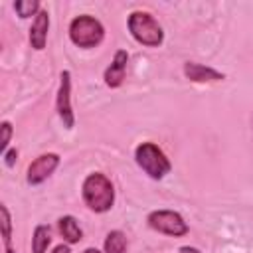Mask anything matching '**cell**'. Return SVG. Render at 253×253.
Segmentation results:
<instances>
[{
  "instance_id": "6da1fadb",
  "label": "cell",
  "mask_w": 253,
  "mask_h": 253,
  "mask_svg": "<svg viewBox=\"0 0 253 253\" xmlns=\"http://www.w3.org/2000/svg\"><path fill=\"white\" fill-rule=\"evenodd\" d=\"M81 196H83V202L89 210L97 211V213H103V211H109L113 208V202H115V190H113V184L111 180L101 174V172H93L89 174L85 180H83V186H81Z\"/></svg>"
},
{
  "instance_id": "7a4b0ae2",
  "label": "cell",
  "mask_w": 253,
  "mask_h": 253,
  "mask_svg": "<svg viewBox=\"0 0 253 253\" xmlns=\"http://www.w3.org/2000/svg\"><path fill=\"white\" fill-rule=\"evenodd\" d=\"M128 32L138 43L148 47H158L164 42V32L160 24L148 12H132L128 16Z\"/></svg>"
},
{
  "instance_id": "3957f363",
  "label": "cell",
  "mask_w": 253,
  "mask_h": 253,
  "mask_svg": "<svg viewBox=\"0 0 253 253\" xmlns=\"http://www.w3.org/2000/svg\"><path fill=\"white\" fill-rule=\"evenodd\" d=\"M105 28L103 24L93 16H77L69 24V38L79 47H95L103 42Z\"/></svg>"
},
{
  "instance_id": "277c9868",
  "label": "cell",
  "mask_w": 253,
  "mask_h": 253,
  "mask_svg": "<svg viewBox=\"0 0 253 253\" xmlns=\"http://www.w3.org/2000/svg\"><path fill=\"white\" fill-rule=\"evenodd\" d=\"M134 158L136 164L154 180L164 178L170 172V160L166 158V154L154 144V142H142L136 146L134 150Z\"/></svg>"
},
{
  "instance_id": "5b68a950",
  "label": "cell",
  "mask_w": 253,
  "mask_h": 253,
  "mask_svg": "<svg viewBox=\"0 0 253 253\" xmlns=\"http://www.w3.org/2000/svg\"><path fill=\"white\" fill-rule=\"evenodd\" d=\"M148 225L160 233H166V235H172V237H182L190 231L188 223L184 221V217L176 211H170V210H156V211H150L148 217H146Z\"/></svg>"
},
{
  "instance_id": "8992f818",
  "label": "cell",
  "mask_w": 253,
  "mask_h": 253,
  "mask_svg": "<svg viewBox=\"0 0 253 253\" xmlns=\"http://www.w3.org/2000/svg\"><path fill=\"white\" fill-rule=\"evenodd\" d=\"M57 115L63 123L65 128H73L75 125V117L71 111V73L69 71H61L59 75V89H57Z\"/></svg>"
},
{
  "instance_id": "52a82bcc",
  "label": "cell",
  "mask_w": 253,
  "mask_h": 253,
  "mask_svg": "<svg viewBox=\"0 0 253 253\" xmlns=\"http://www.w3.org/2000/svg\"><path fill=\"white\" fill-rule=\"evenodd\" d=\"M57 164H59V156H57L55 152H47V154L38 156V158L28 166V176H26L28 184H32V186L42 184V182L47 180V176L57 168Z\"/></svg>"
},
{
  "instance_id": "ba28073f",
  "label": "cell",
  "mask_w": 253,
  "mask_h": 253,
  "mask_svg": "<svg viewBox=\"0 0 253 253\" xmlns=\"http://www.w3.org/2000/svg\"><path fill=\"white\" fill-rule=\"evenodd\" d=\"M126 63H128V53L125 49H119L113 57V63L105 69V83L107 87H121L123 79H125V73H126Z\"/></svg>"
},
{
  "instance_id": "9c48e42d",
  "label": "cell",
  "mask_w": 253,
  "mask_h": 253,
  "mask_svg": "<svg viewBox=\"0 0 253 253\" xmlns=\"http://www.w3.org/2000/svg\"><path fill=\"white\" fill-rule=\"evenodd\" d=\"M47 30H49V14H47V10H40L32 22V28H30V43L34 49L40 51L45 47Z\"/></svg>"
},
{
  "instance_id": "30bf717a",
  "label": "cell",
  "mask_w": 253,
  "mask_h": 253,
  "mask_svg": "<svg viewBox=\"0 0 253 253\" xmlns=\"http://www.w3.org/2000/svg\"><path fill=\"white\" fill-rule=\"evenodd\" d=\"M184 75L190 79V81H221L223 79V73L215 71L213 67H206V65H200V63H184Z\"/></svg>"
},
{
  "instance_id": "8fae6325",
  "label": "cell",
  "mask_w": 253,
  "mask_h": 253,
  "mask_svg": "<svg viewBox=\"0 0 253 253\" xmlns=\"http://www.w3.org/2000/svg\"><path fill=\"white\" fill-rule=\"evenodd\" d=\"M57 227H59V233L63 235V239L67 243H79L83 239V231L77 223V219L73 215H63L57 219Z\"/></svg>"
},
{
  "instance_id": "7c38bea8",
  "label": "cell",
  "mask_w": 253,
  "mask_h": 253,
  "mask_svg": "<svg viewBox=\"0 0 253 253\" xmlns=\"http://www.w3.org/2000/svg\"><path fill=\"white\" fill-rule=\"evenodd\" d=\"M49 241H51L49 227L47 225H38L34 229V237H32V253H45Z\"/></svg>"
},
{
  "instance_id": "4fadbf2b",
  "label": "cell",
  "mask_w": 253,
  "mask_h": 253,
  "mask_svg": "<svg viewBox=\"0 0 253 253\" xmlns=\"http://www.w3.org/2000/svg\"><path fill=\"white\" fill-rule=\"evenodd\" d=\"M126 251V235L119 229L111 231L105 239V253H125Z\"/></svg>"
},
{
  "instance_id": "5bb4252c",
  "label": "cell",
  "mask_w": 253,
  "mask_h": 253,
  "mask_svg": "<svg viewBox=\"0 0 253 253\" xmlns=\"http://www.w3.org/2000/svg\"><path fill=\"white\" fill-rule=\"evenodd\" d=\"M0 213H2V239H4V249L6 253H16L12 249V223H10V211L8 208L2 204L0 206Z\"/></svg>"
},
{
  "instance_id": "9a60e30c",
  "label": "cell",
  "mask_w": 253,
  "mask_h": 253,
  "mask_svg": "<svg viewBox=\"0 0 253 253\" xmlns=\"http://www.w3.org/2000/svg\"><path fill=\"white\" fill-rule=\"evenodd\" d=\"M14 10L18 12L20 18H30L32 14L40 12V2L38 0H18L14 4Z\"/></svg>"
},
{
  "instance_id": "2e32d148",
  "label": "cell",
  "mask_w": 253,
  "mask_h": 253,
  "mask_svg": "<svg viewBox=\"0 0 253 253\" xmlns=\"http://www.w3.org/2000/svg\"><path fill=\"white\" fill-rule=\"evenodd\" d=\"M2 138H0V152H2V156L6 154V148H8V144H10V136H12V125L8 123V121H4L2 123Z\"/></svg>"
},
{
  "instance_id": "e0dca14e",
  "label": "cell",
  "mask_w": 253,
  "mask_h": 253,
  "mask_svg": "<svg viewBox=\"0 0 253 253\" xmlns=\"http://www.w3.org/2000/svg\"><path fill=\"white\" fill-rule=\"evenodd\" d=\"M16 158H18V150H16V148L6 150V154H4V162H6V166H14Z\"/></svg>"
},
{
  "instance_id": "ac0fdd59",
  "label": "cell",
  "mask_w": 253,
  "mask_h": 253,
  "mask_svg": "<svg viewBox=\"0 0 253 253\" xmlns=\"http://www.w3.org/2000/svg\"><path fill=\"white\" fill-rule=\"evenodd\" d=\"M51 253H71V251H69V247H67V245H57Z\"/></svg>"
},
{
  "instance_id": "d6986e66",
  "label": "cell",
  "mask_w": 253,
  "mask_h": 253,
  "mask_svg": "<svg viewBox=\"0 0 253 253\" xmlns=\"http://www.w3.org/2000/svg\"><path fill=\"white\" fill-rule=\"evenodd\" d=\"M180 253H202V251H198L196 247H188V245H184V247H180Z\"/></svg>"
},
{
  "instance_id": "ffe728a7",
  "label": "cell",
  "mask_w": 253,
  "mask_h": 253,
  "mask_svg": "<svg viewBox=\"0 0 253 253\" xmlns=\"http://www.w3.org/2000/svg\"><path fill=\"white\" fill-rule=\"evenodd\" d=\"M83 253H101V251H99V249H95V247H87Z\"/></svg>"
}]
</instances>
